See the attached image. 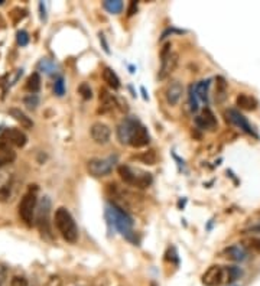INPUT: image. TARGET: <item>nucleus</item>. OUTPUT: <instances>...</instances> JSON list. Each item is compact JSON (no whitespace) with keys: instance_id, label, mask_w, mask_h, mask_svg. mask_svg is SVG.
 I'll return each instance as SVG.
<instances>
[{"instance_id":"c85d7f7f","label":"nucleus","mask_w":260,"mask_h":286,"mask_svg":"<svg viewBox=\"0 0 260 286\" xmlns=\"http://www.w3.org/2000/svg\"><path fill=\"white\" fill-rule=\"evenodd\" d=\"M78 93L81 94V97L84 100H91L93 98V91H91V87L88 86L87 83H81L78 87Z\"/></svg>"},{"instance_id":"6e6552de","label":"nucleus","mask_w":260,"mask_h":286,"mask_svg":"<svg viewBox=\"0 0 260 286\" xmlns=\"http://www.w3.org/2000/svg\"><path fill=\"white\" fill-rule=\"evenodd\" d=\"M226 120L230 122L231 124H234L236 127L241 129L243 132H246L247 134L257 136L256 132H254V129L251 127V124L249 123V120L241 115L240 112H237V110H234V109H229V110L226 112Z\"/></svg>"},{"instance_id":"0eeeda50","label":"nucleus","mask_w":260,"mask_h":286,"mask_svg":"<svg viewBox=\"0 0 260 286\" xmlns=\"http://www.w3.org/2000/svg\"><path fill=\"white\" fill-rule=\"evenodd\" d=\"M139 124H140L139 120H136L133 117H127V119H125L122 123L119 124V127H117V137H119L120 143L130 145L132 136L136 132V129H137Z\"/></svg>"},{"instance_id":"20e7f679","label":"nucleus","mask_w":260,"mask_h":286,"mask_svg":"<svg viewBox=\"0 0 260 286\" xmlns=\"http://www.w3.org/2000/svg\"><path fill=\"white\" fill-rule=\"evenodd\" d=\"M116 162H117V156H108V158H94L90 159L87 162V171L90 172V175L100 178V176H106L110 172L113 171Z\"/></svg>"},{"instance_id":"5701e85b","label":"nucleus","mask_w":260,"mask_h":286,"mask_svg":"<svg viewBox=\"0 0 260 286\" xmlns=\"http://www.w3.org/2000/svg\"><path fill=\"white\" fill-rule=\"evenodd\" d=\"M103 6H104V9L107 12L116 15V13H120L123 10V2H120V0H106L103 3Z\"/></svg>"},{"instance_id":"39448f33","label":"nucleus","mask_w":260,"mask_h":286,"mask_svg":"<svg viewBox=\"0 0 260 286\" xmlns=\"http://www.w3.org/2000/svg\"><path fill=\"white\" fill-rule=\"evenodd\" d=\"M172 45L171 44H165V47L162 48L161 51V61H162V65H161V69H159V80H165L168 77L171 76L173 73V69L176 68V64H178V54L172 52Z\"/></svg>"},{"instance_id":"393cba45","label":"nucleus","mask_w":260,"mask_h":286,"mask_svg":"<svg viewBox=\"0 0 260 286\" xmlns=\"http://www.w3.org/2000/svg\"><path fill=\"white\" fill-rule=\"evenodd\" d=\"M26 88H28L32 94L36 93L39 88H41V77H39L38 73H33L32 76L29 77L28 83H26Z\"/></svg>"},{"instance_id":"f03ea898","label":"nucleus","mask_w":260,"mask_h":286,"mask_svg":"<svg viewBox=\"0 0 260 286\" xmlns=\"http://www.w3.org/2000/svg\"><path fill=\"white\" fill-rule=\"evenodd\" d=\"M55 226L58 231L61 233V236L64 240H67L68 243H76L78 240V229L76 221L72 219V216L69 214V211L64 207H59L55 211Z\"/></svg>"},{"instance_id":"4468645a","label":"nucleus","mask_w":260,"mask_h":286,"mask_svg":"<svg viewBox=\"0 0 260 286\" xmlns=\"http://www.w3.org/2000/svg\"><path fill=\"white\" fill-rule=\"evenodd\" d=\"M195 123H197V126H200L201 129H207V130H215L217 126H218L215 116H214V113H212L208 107H205L202 110L201 116H197Z\"/></svg>"},{"instance_id":"f257e3e1","label":"nucleus","mask_w":260,"mask_h":286,"mask_svg":"<svg viewBox=\"0 0 260 286\" xmlns=\"http://www.w3.org/2000/svg\"><path fill=\"white\" fill-rule=\"evenodd\" d=\"M106 217L108 223L115 227L119 233H122L123 236L132 240L133 234V220L126 212L123 208H120L117 204H108L106 208Z\"/></svg>"},{"instance_id":"f704fd0d","label":"nucleus","mask_w":260,"mask_h":286,"mask_svg":"<svg viewBox=\"0 0 260 286\" xmlns=\"http://www.w3.org/2000/svg\"><path fill=\"white\" fill-rule=\"evenodd\" d=\"M136 12H137V2H130V6L127 9V15L129 16H133Z\"/></svg>"},{"instance_id":"4be33fe9","label":"nucleus","mask_w":260,"mask_h":286,"mask_svg":"<svg viewBox=\"0 0 260 286\" xmlns=\"http://www.w3.org/2000/svg\"><path fill=\"white\" fill-rule=\"evenodd\" d=\"M38 69L39 71H42V73H45L47 76H52V74H55L57 73L58 67L55 65V62H52L51 59H41V62L38 64Z\"/></svg>"},{"instance_id":"6ab92c4d","label":"nucleus","mask_w":260,"mask_h":286,"mask_svg":"<svg viewBox=\"0 0 260 286\" xmlns=\"http://www.w3.org/2000/svg\"><path fill=\"white\" fill-rule=\"evenodd\" d=\"M100 104H101V110H100L101 113H106L108 110L115 109V98L104 88L100 90Z\"/></svg>"},{"instance_id":"f3484780","label":"nucleus","mask_w":260,"mask_h":286,"mask_svg":"<svg viewBox=\"0 0 260 286\" xmlns=\"http://www.w3.org/2000/svg\"><path fill=\"white\" fill-rule=\"evenodd\" d=\"M9 115L12 116L16 122H19L20 126L25 127V129H30V127L33 126V122H32V120H30L28 116L25 115L20 109L12 107V109H9Z\"/></svg>"},{"instance_id":"b1692460","label":"nucleus","mask_w":260,"mask_h":286,"mask_svg":"<svg viewBox=\"0 0 260 286\" xmlns=\"http://www.w3.org/2000/svg\"><path fill=\"white\" fill-rule=\"evenodd\" d=\"M226 269V282H234V280H237L239 277L241 276V269L237 266H227L224 267Z\"/></svg>"},{"instance_id":"1a4fd4ad","label":"nucleus","mask_w":260,"mask_h":286,"mask_svg":"<svg viewBox=\"0 0 260 286\" xmlns=\"http://www.w3.org/2000/svg\"><path fill=\"white\" fill-rule=\"evenodd\" d=\"M226 282V269L218 265L208 267V270L202 275V283L205 286H218Z\"/></svg>"},{"instance_id":"ddd939ff","label":"nucleus","mask_w":260,"mask_h":286,"mask_svg":"<svg viewBox=\"0 0 260 286\" xmlns=\"http://www.w3.org/2000/svg\"><path fill=\"white\" fill-rule=\"evenodd\" d=\"M183 93V87L179 81H172L169 83L166 90H165V98L168 101L169 105H176L179 103L181 97H182Z\"/></svg>"},{"instance_id":"9d476101","label":"nucleus","mask_w":260,"mask_h":286,"mask_svg":"<svg viewBox=\"0 0 260 286\" xmlns=\"http://www.w3.org/2000/svg\"><path fill=\"white\" fill-rule=\"evenodd\" d=\"M90 134L93 137V140L98 145H106L110 140V136H112V130L107 124L101 123V122H97L91 126L90 129Z\"/></svg>"},{"instance_id":"bb28decb","label":"nucleus","mask_w":260,"mask_h":286,"mask_svg":"<svg viewBox=\"0 0 260 286\" xmlns=\"http://www.w3.org/2000/svg\"><path fill=\"white\" fill-rule=\"evenodd\" d=\"M215 81H217V88H215V93H217V97H218V100L221 101L224 100V97H226V90H227V83H226V80L222 78V77H217L215 78Z\"/></svg>"},{"instance_id":"e433bc0d","label":"nucleus","mask_w":260,"mask_h":286,"mask_svg":"<svg viewBox=\"0 0 260 286\" xmlns=\"http://www.w3.org/2000/svg\"><path fill=\"white\" fill-rule=\"evenodd\" d=\"M5 279H6V273L0 269V286L5 283Z\"/></svg>"},{"instance_id":"c9c22d12","label":"nucleus","mask_w":260,"mask_h":286,"mask_svg":"<svg viewBox=\"0 0 260 286\" xmlns=\"http://www.w3.org/2000/svg\"><path fill=\"white\" fill-rule=\"evenodd\" d=\"M39 9H41V12H42V13H41V18H42V19H45L47 16H45V6H44V3H39Z\"/></svg>"},{"instance_id":"473e14b6","label":"nucleus","mask_w":260,"mask_h":286,"mask_svg":"<svg viewBox=\"0 0 260 286\" xmlns=\"http://www.w3.org/2000/svg\"><path fill=\"white\" fill-rule=\"evenodd\" d=\"M39 103V98L36 94H29L25 98V105H28L29 109H36V105Z\"/></svg>"},{"instance_id":"72a5a7b5","label":"nucleus","mask_w":260,"mask_h":286,"mask_svg":"<svg viewBox=\"0 0 260 286\" xmlns=\"http://www.w3.org/2000/svg\"><path fill=\"white\" fill-rule=\"evenodd\" d=\"M10 286H28V280L22 276H15L10 280Z\"/></svg>"},{"instance_id":"a878e982","label":"nucleus","mask_w":260,"mask_h":286,"mask_svg":"<svg viewBox=\"0 0 260 286\" xmlns=\"http://www.w3.org/2000/svg\"><path fill=\"white\" fill-rule=\"evenodd\" d=\"M190 109H191L193 113L198 112V109H200V98L197 94L195 86L190 87Z\"/></svg>"},{"instance_id":"423d86ee","label":"nucleus","mask_w":260,"mask_h":286,"mask_svg":"<svg viewBox=\"0 0 260 286\" xmlns=\"http://www.w3.org/2000/svg\"><path fill=\"white\" fill-rule=\"evenodd\" d=\"M35 208H36V192L30 190L23 195V198L19 202L20 219L23 220L28 226H32Z\"/></svg>"},{"instance_id":"4c0bfd02","label":"nucleus","mask_w":260,"mask_h":286,"mask_svg":"<svg viewBox=\"0 0 260 286\" xmlns=\"http://www.w3.org/2000/svg\"><path fill=\"white\" fill-rule=\"evenodd\" d=\"M0 5H3V0H0Z\"/></svg>"},{"instance_id":"2eb2a0df","label":"nucleus","mask_w":260,"mask_h":286,"mask_svg":"<svg viewBox=\"0 0 260 286\" xmlns=\"http://www.w3.org/2000/svg\"><path fill=\"white\" fill-rule=\"evenodd\" d=\"M149 142H151V136H149L147 129L144 127L143 124H139L137 129H136V132L132 136L130 146H133V148H143Z\"/></svg>"},{"instance_id":"412c9836","label":"nucleus","mask_w":260,"mask_h":286,"mask_svg":"<svg viewBox=\"0 0 260 286\" xmlns=\"http://www.w3.org/2000/svg\"><path fill=\"white\" fill-rule=\"evenodd\" d=\"M208 88H210V80H204V81H200L198 84H195L198 98L202 100L204 103H208Z\"/></svg>"},{"instance_id":"aec40b11","label":"nucleus","mask_w":260,"mask_h":286,"mask_svg":"<svg viewBox=\"0 0 260 286\" xmlns=\"http://www.w3.org/2000/svg\"><path fill=\"white\" fill-rule=\"evenodd\" d=\"M103 80H104V83H107V86L113 90H117L120 87V80L112 68L106 67L103 69Z\"/></svg>"},{"instance_id":"a211bd4d","label":"nucleus","mask_w":260,"mask_h":286,"mask_svg":"<svg viewBox=\"0 0 260 286\" xmlns=\"http://www.w3.org/2000/svg\"><path fill=\"white\" fill-rule=\"evenodd\" d=\"M224 256L233 260V262H243L247 255H246L244 248L240 247V246H230V247L224 250Z\"/></svg>"},{"instance_id":"f8f14e48","label":"nucleus","mask_w":260,"mask_h":286,"mask_svg":"<svg viewBox=\"0 0 260 286\" xmlns=\"http://www.w3.org/2000/svg\"><path fill=\"white\" fill-rule=\"evenodd\" d=\"M2 139H5L6 142L13 145V146H16V148H23L26 145V142H28L26 134L23 133L22 130H19V129H15V127L6 129Z\"/></svg>"},{"instance_id":"c756f323","label":"nucleus","mask_w":260,"mask_h":286,"mask_svg":"<svg viewBox=\"0 0 260 286\" xmlns=\"http://www.w3.org/2000/svg\"><path fill=\"white\" fill-rule=\"evenodd\" d=\"M54 93L59 97L65 94V83H64V78L59 77L58 80H55V84H54Z\"/></svg>"},{"instance_id":"2f4dec72","label":"nucleus","mask_w":260,"mask_h":286,"mask_svg":"<svg viewBox=\"0 0 260 286\" xmlns=\"http://www.w3.org/2000/svg\"><path fill=\"white\" fill-rule=\"evenodd\" d=\"M16 39H18V44H19L20 47H26L29 42V33L26 30H19L16 33Z\"/></svg>"},{"instance_id":"cd10ccee","label":"nucleus","mask_w":260,"mask_h":286,"mask_svg":"<svg viewBox=\"0 0 260 286\" xmlns=\"http://www.w3.org/2000/svg\"><path fill=\"white\" fill-rule=\"evenodd\" d=\"M136 159L142 161L143 163H147V165H155V163H156V161H158V156H156L155 151H147V152H144L143 155L137 156Z\"/></svg>"},{"instance_id":"dca6fc26","label":"nucleus","mask_w":260,"mask_h":286,"mask_svg":"<svg viewBox=\"0 0 260 286\" xmlns=\"http://www.w3.org/2000/svg\"><path fill=\"white\" fill-rule=\"evenodd\" d=\"M236 104H237V107L241 109V110H246V112H253V110H256V109H257L259 103H257V100H256L254 97L241 93V94L237 95V98H236Z\"/></svg>"},{"instance_id":"9b49d317","label":"nucleus","mask_w":260,"mask_h":286,"mask_svg":"<svg viewBox=\"0 0 260 286\" xmlns=\"http://www.w3.org/2000/svg\"><path fill=\"white\" fill-rule=\"evenodd\" d=\"M49 208H51V201L48 198H44L39 207V216H38V226L42 234H48L51 237V227H49Z\"/></svg>"},{"instance_id":"7c9ffc66","label":"nucleus","mask_w":260,"mask_h":286,"mask_svg":"<svg viewBox=\"0 0 260 286\" xmlns=\"http://www.w3.org/2000/svg\"><path fill=\"white\" fill-rule=\"evenodd\" d=\"M247 247L253 250L254 253L260 255V237H251L247 240Z\"/></svg>"},{"instance_id":"7ed1b4c3","label":"nucleus","mask_w":260,"mask_h":286,"mask_svg":"<svg viewBox=\"0 0 260 286\" xmlns=\"http://www.w3.org/2000/svg\"><path fill=\"white\" fill-rule=\"evenodd\" d=\"M119 175L127 185L136 188H147L152 184V175L140 169H133L130 166L122 165L119 166Z\"/></svg>"}]
</instances>
